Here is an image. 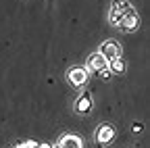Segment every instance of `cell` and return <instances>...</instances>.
Listing matches in <instances>:
<instances>
[{
  "instance_id": "obj_1",
  "label": "cell",
  "mask_w": 150,
  "mask_h": 148,
  "mask_svg": "<svg viewBox=\"0 0 150 148\" xmlns=\"http://www.w3.org/2000/svg\"><path fill=\"white\" fill-rule=\"evenodd\" d=\"M88 69H83V67H73V69H69V73H67V79H69V84L71 86H75V88H79V86H83L86 81H88Z\"/></svg>"
},
{
  "instance_id": "obj_2",
  "label": "cell",
  "mask_w": 150,
  "mask_h": 148,
  "mask_svg": "<svg viewBox=\"0 0 150 148\" xmlns=\"http://www.w3.org/2000/svg\"><path fill=\"white\" fill-rule=\"evenodd\" d=\"M98 52L102 54L106 61H110V59H115V57H119V54H121V48H119V44H117L115 40H106V42H102V46H100Z\"/></svg>"
},
{
  "instance_id": "obj_3",
  "label": "cell",
  "mask_w": 150,
  "mask_h": 148,
  "mask_svg": "<svg viewBox=\"0 0 150 148\" xmlns=\"http://www.w3.org/2000/svg\"><path fill=\"white\" fill-rule=\"evenodd\" d=\"M96 140L100 144H110L112 140H115V127H112L110 123H102L98 127V132H96Z\"/></svg>"
},
{
  "instance_id": "obj_4",
  "label": "cell",
  "mask_w": 150,
  "mask_h": 148,
  "mask_svg": "<svg viewBox=\"0 0 150 148\" xmlns=\"http://www.w3.org/2000/svg\"><path fill=\"white\" fill-rule=\"evenodd\" d=\"M138 25H140V17H138L134 11H129V13L123 15V19H121V25H119V27H123L125 31H134Z\"/></svg>"
},
{
  "instance_id": "obj_5",
  "label": "cell",
  "mask_w": 150,
  "mask_h": 148,
  "mask_svg": "<svg viewBox=\"0 0 150 148\" xmlns=\"http://www.w3.org/2000/svg\"><path fill=\"white\" fill-rule=\"evenodd\" d=\"M104 67H108V61L102 57L100 52L92 54V57L88 59V69H90V71H100V69H104Z\"/></svg>"
},
{
  "instance_id": "obj_6",
  "label": "cell",
  "mask_w": 150,
  "mask_h": 148,
  "mask_svg": "<svg viewBox=\"0 0 150 148\" xmlns=\"http://www.w3.org/2000/svg\"><path fill=\"white\" fill-rule=\"evenodd\" d=\"M92 106H94V102H92L90 94H81V96L77 98V104H75V108H77L79 115H88L90 110H92Z\"/></svg>"
},
{
  "instance_id": "obj_7",
  "label": "cell",
  "mask_w": 150,
  "mask_h": 148,
  "mask_svg": "<svg viewBox=\"0 0 150 148\" xmlns=\"http://www.w3.org/2000/svg\"><path fill=\"white\" fill-rule=\"evenodd\" d=\"M59 148H83V144L77 136L69 134V136H63V140L59 142Z\"/></svg>"
},
{
  "instance_id": "obj_8",
  "label": "cell",
  "mask_w": 150,
  "mask_h": 148,
  "mask_svg": "<svg viewBox=\"0 0 150 148\" xmlns=\"http://www.w3.org/2000/svg\"><path fill=\"white\" fill-rule=\"evenodd\" d=\"M108 69H110V73H123V71H125V61H123L121 57L110 59V61H108Z\"/></svg>"
},
{
  "instance_id": "obj_9",
  "label": "cell",
  "mask_w": 150,
  "mask_h": 148,
  "mask_svg": "<svg viewBox=\"0 0 150 148\" xmlns=\"http://www.w3.org/2000/svg\"><path fill=\"white\" fill-rule=\"evenodd\" d=\"M112 8H117L119 13H129V11H134V8H131V4L127 2V0H115V2H112Z\"/></svg>"
},
{
  "instance_id": "obj_10",
  "label": "cell",
  "mask_w": 150,
  "mask_h": 148,
  "mask_svg": "<svg viewBox=\"0 0 150 148\" xmlns=\"http://www.w3.org/2000/svg\"><path fill=\"white\" fill-rule=\"evenodd\" d=\"M121 19H123V13H119L117 8H110V15H108V21H110V25H121Z\"/></svg>"
},
{
  "instance_id": "obj_11",
  "label": "cell",
  "mask_w": 150,
  "mask_h": 148,
  "mask_svg": "<svg viewBox=\"0 0 150 148\" xmlns=\"http://www.w3.org/2000/svg\"><path fill=\"white\" fill-rule=\"evenodd\" d=\"M98 73H100V77H102V79H110V69H108V67H104V69H100Z\"/></svg>"
},
{
  "instance_id": "obj_12",
  "label": "cell",
  "mask_w": 150,
  "mask_h": 148,
  "mask_svg": "<svg viewBox=\"0 0 150 148\" xmlns=\"http://www.w3.org/2000/svg\"><path fill=\"white\" fill-rule=\"evenodd\" d=\"M142 129H144V125H142L140 121H136L134 125H131V132H134V134H140V132H142Z\"/></svg>"
},
{
  "instance_id": "obj_13",
  "label": "cell",
  "mask_w": 150,
  "mask_h": 148,
  "mask_svg": "<svg viewBox=\"0 0 150 148\" xmlns=\"http://www.w3.org/2000/svg\"><path fill=\"white\" fill-rule=\"evenodd\" d=\"M23 148H38V142H33V140H27V142H23Z\"/></svg>"
},
{
  "instance_id": "obj_14",
  "label": "cell",
  "mask_w": 150,
  "mask_h": 148,
  "mask_svg": "<svg viewBox=\"0 0 150 148\" xmlns=\"http://www.w3.org/2000/svg\"><path fill=\"white\" fill-rule=\"evenodd\" d=\"M38 148H52V144H48V142H40V144H38Z\"/></svg>"
},
{
  "instance_id": "obj_15",
  "label": "cell",
  "mask_w": 150,
  "mask_h": 148,
  "mask_svg": "<svg viewBox=\"0 0 150 148\" xmlns=\"http://www.w3.org/2000/svg\"><path fill=\"white\" fill-rule=\"evenodd\" d=\"M52 148H59V144H56V146H52Z\"/></svg>"
}]
</instances>
